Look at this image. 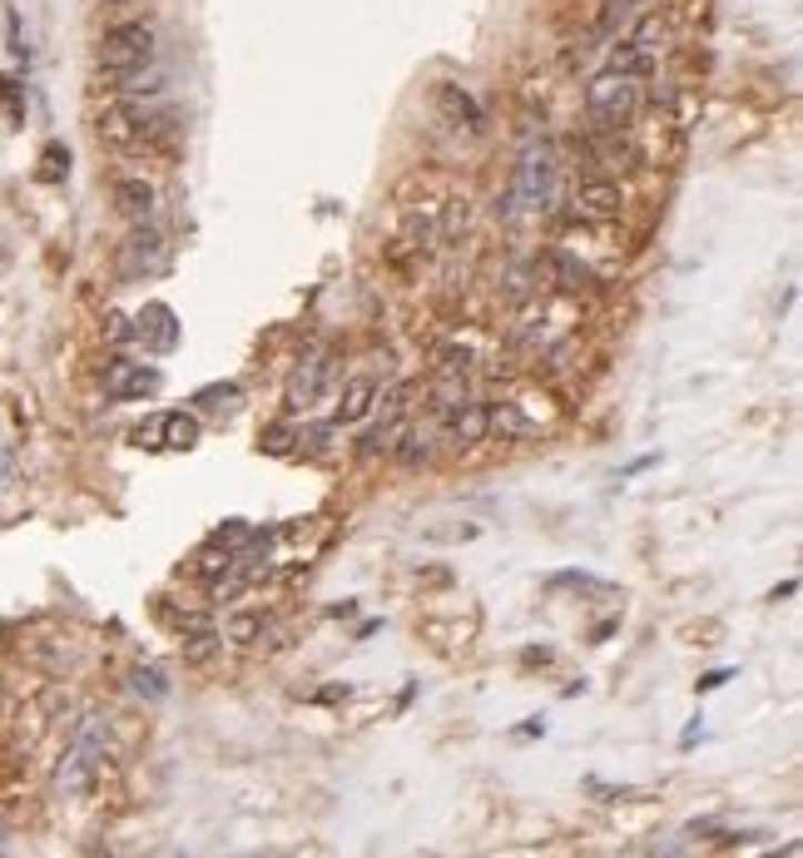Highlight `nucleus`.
<instances>
[{"instance_id": "1", "label": "nucleus", "mask_w": 803, "mask_h": 858, "mask_svg": "<svg viewBox=\"0 0 803 858\" xmlns=\"http://www.w3.org/2000/svg\"><path fill=\"white\" fill-rule=\"evenodd\" d=\"M94 130H100V140L120 154H150L174 134V114H169L160 100H130V94H120L114 104L100 110V124H94Z\"/></svg>"}, {"instance_id": "2", "label": "nucleus", "mask_w": 803, "mask_h": 858, "mask_svg": "<svg viewBox=\"0 0 803 858\" xmlns=\"http://www.w3.org/2000/svg\"><path fill=\"white\" fill-rule=\"evenodd\" d=\"M556 204V150L551 144H526L521 159H516V174L506 184V194H496V214L501 219H516L526 214H546Z\"/></svg>"}, {"instance_id": "3", "label": "nucleus", "mask_w": 803, "mask_h": 858, "mask_svg": "<svg viewBox=\"0 0 803 858\" xmlns=\"http://www.w3.org/2000/svg\"><path fill=\"white\" fill-rule=\"evenodd\" d=\"M640 110V75L606 65L596 80L586 84V114L596 130H626Z\"/></svg>"}, {"instance_id": "4", "label": "nucleus", "mask_w": 803, "mask_h": 858, "mask_svg": "<svg viewBox=\"0 0 803 858\" xmlns=\"http://www.w3.org/2000/svg\"><path fill=\"white\" fill-rule=\"evenodd\" d=\"M94 65H100V75H130V70L154 65V26L150 20H120V26H110L100 36Z\"/></svg>"}, {"instance_id": "5", "label": "nucleus", "mask_w": 803, "mask_h": 858, "mask_svg": "<svg viewBox=\"0 0 803 858\" xmlns=\"http://www.w3.org/2000/svg\"><path fill=\"white\" fill-rule=\"evenodd\" d=\"M100 759H104V719H84V725L75 729V739L65 745V755H60V765H55V794H84L94 784V769H100Z\"/></svg>"}, {"instance_id": "6", "label": "nucleus", "mask_w": 803, "mask_h": 858, "mask_svg": "<svg viewBox=\"0 0 803 858\" xmlns=\"http://www.w3.org/2000/svg\"><path fill=\"white\" fill-rule=\"evenodd\" d=\"M134 442L150 452H194L204 442V422L194 412H150L134 427Z\"/></svg>"}, {"instance_id": "7", "label": "nucleus", "mask_w": 803, "mask_h": 858, "mask_svg": "<svg viewBox=\"0 0 803 858\" xmlns=\"http://www.w3.org/2000/svg\"><path fill=\"white\" fill-rule=\"evenodd\" d=\"M160 367L150 363H134V357H110L100 373V387L110 402H140V397H154L160 392Z\"/></svg>"}, {"instance_id": "8", "label": "nucleus", "mask_w": 803, "mask_h": 858, "mask_svg": "<svg viewBox=\"0 0 803 858\" xmlns=\"http://www.w3.org/2000/svg\"><path fill=\"white\" fill-rule=\"evenodd\" d=\"M654 40H660V20L650 16V20H640L630 36H620V46L610 50V65L626 70V75H640L644 80L654 70V50H660Z\"/></svg>"}, {"instance_id": "9", "label": "nucleus", "mask_w": 803, "mask_h": 858, "mask_svg": "<svg viewBox=\"0 0 803 858\" xmlns=\"http://www.w3.org/2000/svg\"><path fill=\"white\" fill-rule=\"evenodd\" d=\"M441 437H447L457 452H467V447H477V442H486V437H491V432H486V402L457 397L451 407H441Z\"/></svg>"}, {"instance_id": "10", "label": "nucleus", "mask_w": 803, "mask_h": 858, "mask_svg": "<svg viewBox=\"0 0 803 858\" xmlns=\"http://www.w3.org/2000/svg\"><path fill=\"white\" fill-rule=\"evenodd\" d=\"M327 377H333V357L327 353H308L298 367L288 373V412H308L313 402L323 397Z\"/></svg>"}, {"instance_id": "11", "label": "nucleus", "mask_w": 803, "mask_h": 858, "mask_svg": "<svg viewBox=\"0 0 803 858\" xmlns=\"http://www.w3.org/2000/svg\"><path fill=\"white\" fill-rule=\"evenodd\" d=\"M164 263V239L154 234V229L134 224V234L120 243V273L124 279H144V273H154Z\"/></svg>"}, {"instance_id": "12", "label": "nucleus", "mask_w": 803, "mask_h": 858, "mask_svg": "<svg viewBox=\"0 0 803 858\" xmlns=\"http://www.w3.org/2000/svg\"><path fill=\"white\" fill-rule=\"evenodd\" d=\"M431 100H437L441 120H447V124H457V130H467V134H481V130H486V114H481V104L471 100V94L461 90V84L441 80L437 90H431Z\"/></svg>"}, {"instance_id": "13", "label": "nucleus", "mask_w": 803, "mask_h": 858, "mask_svg": "<svg viewBox=\"0 0 803 858\" xmlns=\"http://www.w3.org/2000/svg\"><path fill=\"white\" fill-rule=\"evenodd\" d=\"M134 337H140L150 353H169V347H179L174 309H169V303H144V313L134 317Z\"/></svg>"}, {"instance_id": "14", "label": "nucleus", "mask_w": 803, "mask_h": 858, "mask_svg": "<svg viewBox=\"0 0 803 858\" xmlns=\"http://www.w3.org/2000/svg\"><path fill=\"white\" fill-rule=\"evenodd\" d=\"M377 397H383V383H377V377H353V383L343 387V397H337L333 422L337 427H353V422H363L367 412L377 407Z\"/></svg>"}, {"instance_id": "15", "label": "nucleus", "mask_w": 803, "mask_h": 858, "mask_svg": "<svg viewBox=\"0 0 803 858\" xmlns=\"http://www.w3.org/2000/svg\"><path fill=\"white\" fill-rule=\"evenodd\" d=\"M114 209H120L130 224H144L154 214V184L144 174H124L114 179Z\"/></svg>"}, {"instance_id": "16", "label": "nucleus", "mask_w": 803, "mask_h": 858, "mask_svg": "<svg viewBox=\"0 0 803 858\" xmlns=\"http://www.w3.org/2000/svg\"><path fill=\"white\" fill-rule=\"evenodd\" d=\"M411 427V417H407V392H393V402H387V412H383V422H377L373 432H367V447L363 452H397V442H402V432Z\"/></svg>"}, {"instance_id": "17", "label": "nucleus", "mask_w": 803, "mask_h": 858, "mask_svg": "<svg viewBox=\"0 0 803 858\" xmlns=\"http://www.w3.org/2000/svg\"><path fill=\"white\" fill-rule=\"evenodd\" d=\"M576 209L580 219H616L620 214V189L610 179H586L576 194Z\"/></svg>"}, {"instance_id": "18", "label": "nucleus", "mask_w": 803, "mask_h": 858, "mask_svg": "<svg viewBox=\"0 0 803 858\" xmlns=\"http://www.w3.org/2000/svg\"><path fill=\"white\" fill-rule=\"evenodd\" d=\"M486 432H496L501 442H526L536 437V422L516 402H501V407H486Z\"/></svg>"}, {"instance_id": "19", "label": "nucleus", "mask_w": 803, "mask_h": 858, "mask_svg": "<svg viewBox=\"0 0 803 858\" xmlns=\"http://www.w3.org/2000/svg\"><path fill=\"white\" fill-rule=\"evenodd\" d=\"M194 402H199L204 412H234L238 402H243V387H238V383H214V387L194 392Z\"/></svg>"}, {"instance_id": "20", "label": "nucleus", "mask_w": 803, "mask_h": 858, "mask_svg": "<svg viewBox=\"0 0 803 858\" xmlns=\"http://www.w3.org/2000/svg\"><path fill=\"white\" fill-rule=\"evenodd\" d=\"M427 452H431V432L427 427H407V432H402V442H397V462H402V467L427 462Z\"/></svg>"}, {"instance_id": "21", "label": "nucleus", "mask_w": 803, "mask_h": 858, "mask_svg": "<svg viewBox=\"0 0 803 858\" xmlns=\"http://www.w3.org/2000/svg\"><path fill=\"white\" fill-rule=\"evenodd\" d=\"M130 685H134V695H144V700H164L169 695V680H164L160 665H140V670L130 675Z\"/></svg>"}, {"instance_id": "22", "label": "nucleus", "mask_w": 803, "mask_h": 858, "mask_svg": "<svg viewBox=\"0 0 803 858\" xmlns=\"http://www.w3.org/2000/svg\"><path fill=\"white\" fill-rule=\"evenodd\" d=\"M40 179H45V184H60V179L70 174V150L65 144H45V154H40Z\"/></svg>"}, {"instance_id": "23", "label": "nucleus", "mask_w": 803, "mask_h": 858, "mask_svg": "<svg viewBox=\"0 0 803 858\" xmlns=\"http://www.w3.org/2000/svg\"><path fill=\"white\" fill-rule=\"evenodd\" d=\"M0 104H6L10 124H20V120H26V84L10 80V75H0Z\"/></svg>"}, {"instance_id": "24", "label": "nucleus", "mask_w": 803, "mask_h": 858, "mask_svg": "<svg viewBox=\"0 0 803 858\" xmlns=\"http://www.w3.org/2000/svg\"><path fill=\"white\" fill-rule=\"evenodd\" d=\"M636 16V0H606V10H600V30H616V26H626V20Z\"/></svg>"}, {"instance_id": "25", "label": "nucleus", "mask_w": 803, "mask_h": 858, "mask_svg": "<svg viewBox=\"0 0 803 858\" xmlns=\"http://www.w3.org/2000/svg\"><path fill=\"white\" fill-rule=\"evenodd\" d=\"M263 630V616L258 610H248V616H234L228 620V635H234V640H248V635H258Z\"/></svg>"}, {"instance_id": "26", "label": "nucleus", "mask_w": 803, "mask_h": 858, "mask_svg": "<svg viewBox=\"0 0 803 858\" xmlns=\"http://www.w3.org/2000/svg\"><path fill=\"white\" fill-rule=\"evenodd\" d=\"M724 680H729V670H714V675H704V680H700V690H720Z\"/></svg>"}]
</instances>
